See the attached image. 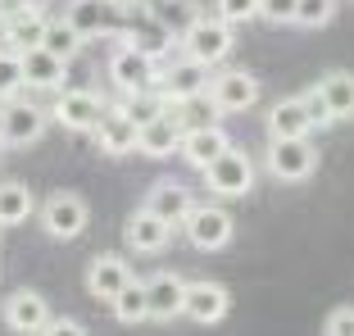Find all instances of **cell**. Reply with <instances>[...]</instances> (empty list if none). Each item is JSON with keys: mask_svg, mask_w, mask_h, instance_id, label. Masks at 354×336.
Returning a JSON list of instances; mask_svg holds the SVG:
<instances>
[{"mask_svg": "<svg viewBox=\"0 0 354 336\" xmlns=\"http://www.w3.org/2000/svg\"><path fill=\"white\" fill-rule=\"evenodd\" d=\"M182 232H187V241L196 245V250L214 254V250H227L232 245V232H236V218H232L223 205H196V209L187 214V223H182Z\"/></svg>", "mask_w": 354, "mask_h": 336, "instance_id": "cell-6", "label": "cell"}, {"mask_svg": "<svg viewBox=\"0 0 354 336\" xmlns=\"http://www.w3.org/2000/svg\"><path fill=\"white\" fill-rule=\"evenodd\" d=\"M209 77H214V68H205V64H196V59H182L177 64H168L164 73H159V91H164V100L168 105H182V100H196V95H205L209 91Z\"/></svg>", "mask_w": 354, "mask_h": 336, "instance_id": "cell-11", "label": "cell"}, {"mask_svg": "<svg viewBox=\"0 0 354 336\" xmlns=\"http://www.w3.org/2000/svg\"><path fill=\"white\" fill-rule=\"evenodd\" d=\"M95 146H100V155L118 159V155H136V141H141V127L132 123V118L123 114V109H104V118L95 123Z\"/></svg>", "mask_w": 354, "mask_h": 336, "instance_id": "cell-16", "label": "cell"}, {"mask_svg": "<svg viewBox=\"0 0 354 336\" xmlns=\"http://www.w3.org/2000/svg\"><path fill=\"white\" fill-rule=\"evenodd\" d=\"M132 282V263L123 259V254H95L91 263H86V291L95 295V300H114L123 286Z\"/></svg>", "mask_w": 354, "mask_h": 336, "instance_id": "cell-18", "label": "cell"}, {"mask_svg": "<svg viewBox=\"0 0 354 336\" xmlns=\"http://www.w3.org/2000/svg\"><path fill=\"white\" fill-rule=\"evenodd\" d=\"M46 50H55L59 59H73L77 50H82V37L73 32V23L68 19H50V28H46Z\"/></svg>", "mask_w": 354, "mask_h": 336, "instance_id": "cell-29", "label": "cell"}, {"mask_svg": "<svg viewBox=\"0 0 354 336\" xmlns=\"http://www.w3.org/2000/svg\"><path fill=\"white\" fill-rule=\"evenodd\" d=\"M182 132H187V123H182V114L168 105L159 118L141 123V141H136V150H141L146 159H173L177 150H182Z\"/></svg>", "mask_w": 354, "mask_h": 336, "instance_id": "cell-13", "label": "cell"}, {"mask_svg": "<svg viewBox=\"0 0 354 336\" xmlns=\"http://www.w3.org/2000/svg\"><path fill=\"white\" fill-rule=\"evenodd\" d=\"M37 336H91V332H86L77 318H50V323H46Z\"/></svg>", "mask_w": 354, "mask_h": 336, "instance_id": "cell-34", "label": "cell"}, {"mask_svg": "<svg viewBox=\"0 0 354 336\" xmlns=\"http://www.w3.org/2000/svg\"><path fill=\"white\" fill-rule=\"evenodd\" d=\"M23 86H28V77H23V55L0 50V105H5V100H19Z\"/></svg>", "mask_w": 354, "mask_h": 336, "instance_id": "cell-28", "label": "cell"}, {"mask_svg": "<svg viewBox=\"0 0 354 336\" xmlns=\"http://www.w3.org/2000/svg\"><path fill=\"white\" fill-rule=\"evenodd\" d=\"M32 191L23 182H0V227H19L32 218Z\"/></svg>", "mask_w": 354, "mask_h": 336, "instance_id": "cell-27", "label": "cell"}, {"mask_svg": "<svg viewBox=\"0 0 354 336\" xmlns=\"http://www.w3.org/2000/svg\"><path fill=\"white\" fill-rule=\"evenodd\" d=\"M205 182H209V191H214V196H223V200L250 196V191H254V159L245 155V150L227 146L218 159H214V164L205 168Z\"/></svg>", "mask_w": 354, "mask_h": 336, "instance_id": "cell-5", "label": "cell"}, {"mask_svg": "<svg viewBox=\"0 0 354 336\" xmlns=\"http://www.w3.org/2000/svg\"><path fill=\"white\" fill-rule=\"evenodd\" d=\"M118 109H123V114L132 118L136 127H141V123H150V118H159V114H164V109H168V100H164V91H159V86H141V91H123Z\"/></svg>", "mask_w": 354, "mask_h": 336, "instance_id": "cell-26", "label": "cell"}, {"mask_svg": "<svg viewBox=\"0 0 354 336\" xmlns=\"http://www.w3.org/2000/svg\"><path fill=\"white\" fill-rule=\"evenodd\" d=\"M104 100L95 91H82V86H77V91H55V105H50V118L55 123L64 127V132H77V137H86V132H95V123H100L104 118Z\"/></svg>", "mask_w": 354, "mask_h": 336, "instance_id": "cell-8", "label": "cell"}, {"mask_svg": "<svg viewBox=\"0 0 354 336\" xmlns=\"http://www.w3.org/2000/svg\"><path fill=\"white\" fill-rule=\"evenodd\" d=\"M323 336H354V309H332Z\"/></svg>", "mask_w": 354, "mask_h": 336, "instance_id": "cell-33", "label": "cell"}, {"mask_svg": "<svg viewBox=\"0 0 354 336\" xmlns=\"http://www.w3.org/2000/svg\"><path fill=\"white\" fill-rule=\"evenodd\" d=\"M268 137H309L313 127V109H309V100H304V91L300 95H286V100H277V105L268 109Z\"/></svg>", "mask_w": 354, "mask_h": 336, "instance_id": "cell-20", "label": "cell"}, {"mask_svg": "<svg viewBox=\"0 0 354 336\" xmlns=\"http://www.w3.org/2000/svg\"><path fill=\"white\" fill-rule=\"evenodd\" d=\"M263 164H268V173L277 182H304L318 168V146L309 137H268Z\"/></svg>", "mask_w": 354, "mask_h": 336, "instance_id": "cell-3", "label": "cell"}, {"mask_svg": "<svg viewBox=\"0 0 354 336\" xmlns=\"http://www.w3.org/2000/svg\"><path fill=\"white\" fill-rule=\"evenodd\" d=\"M227 309H232V291L223 282H214V277L187 282V309H182V318H191L200 327H214L227 318Z\"/></svg>", "mask_w": 354, "mask_h": 336, "instance_id": "cell-10", "label": "cell"}, {"mask_svg": "<svg viewBox=\"0 0 354 336\" xmlns=\"http://www.w3.org/2000/svg\"><path fill=\"white\" fill-rule=\"evenodd\" d=\"M146 300H150V323H173L187 309V277L177 273H150L146 277Z\"/></svg>", "mask_w": 354, "mask_h": 336, "instance_id": "cell-14", "label": "cell"}, {"mask_svg": "<svg viewBox=\"0 0 354 336\" xmlns=\"http://www.w3.org/2000/svg\"><path fill=\"white\" fill-rule=\"evenodd\" d=\"M114 14H118L114 0H68V14H64V19L73 23V32L82 41H91V37H104V32H109Z\"/></svg>", "mask_w": 354, "mask_h": 336, "instance_id": "cell-22", "label": "cell"}, {"mask_svg": "<svg viewBox=\"0 0 354 336\" xmlns=\"http://www.w3.org/2000/svg\"><path fill=\"white\" fill-rule=\"evenodd\" d=\"M104 73H109V82H114L118 91H141V86L159 82V64L146 46L118 37V46L109 50V59H104Z\"/></svg>", "mask_w": 354, "mask_h": 336, "instance_id": "cell-2", "label": "cell"}, {"mask_svg": "<svg viewBox=\"0 0 354 336\" xmlns=\"http://www.w3.org/2000/svg\"><path fill=\"white\" fill-rule=\"evenodd\" d=\"M0 318H5V327H10L14 336H37L46 323H50V300L37 291H14L5 305H0Z\"/></svg>", "mask_w": 354, "mask_h": 336, "instance_id": "cell-12", "label": "cell"}, {"mask_svg": "<svg viewBox=\"0 0 354 336\" xmlns=\"http://www.w3.org/2000/svg\"><path fill=\"white\" fill-rule=\"evenodd\" d=\"M109 309H114V318H118L123 327H136V323H146V318H150L146 282H136V277H132V282H127L123 291H118L114 300H109Z\"/></svg>", "mask_w": 354, "mask_h": 336, "instance_id": "cell-25", "label": "cell"}, {"mask_svg": "<svg viewBox=\"0 0 354 336\" xmlns=\"http://www.w3.org/2000/svg\"><path fill=\"white\" fill-rule=\"evenodd\" d=\"M146 209L159 214L164 223H173V227H182V223H187V214L196 209V196H191V191L182 187L177 178H164V182H155V187L146 191Z\"/></svg>", "mask_w": 354, "mask_h": 336, "instance_id": "cell-19", "label": "cell"}, {"mask_svg": "<svg viewBox=\"0 0 354 336\" xmlns=\"http://www.w3.org/2000/svg\"><path fill=\"white\" fill-rule=\"evenodd\" d=\"M41 232L50 236V241H77L86 232V218H91V209H86V200L77 196V191H55V196H46L41 205Z\"/></svg>", "mask_w": 354, "mask_h": 336, "instance_id": "cell-4", "label": "cell"}, {"mask_svg": "<svg viewBox=\"0 0 354 336\" xmlns=\"http://www.w3.org/2000/svg\"><path fill=\"white\" fill-rule=\"evenodd\" d=\"M227 146H232V141H227V132H223L218 123H196V127H187V132H182V150H177V155L187 159L191 168H200V173H205V168L214 164V159H218Z\"/></svg>", "mask_w": 354, "mask_h": 336, "instance_id": "cell-17", "label": "cell"}, {"mask_svg": "<svg viewBox=\"0 0 354 336\" xmlns=\"http://www.w3.org/2000/svg\"><path fill=\"white\" fill-rule=\"evenodd\" d=\"M177 46H182L187 59L205 64V68H218V64H227L232 50H236V32H232V23L218 19V14H200V19H191L187 28H182Z\"/></svg>", "mask_w": 354, "mask_h": 336, "instance_id": "cell-1", "label": "cell"}, {"mask_svg": "<svg viewBox=\"0 0 354 336\" xmlns=\"http://www.w3.org/2000/svg\"><path fill=\"white\" fill-rule=\"evenodd\" d=\"M23 77L32 91H59L68 77V59H59L46 46H32V50H23Z\"/></svg>", "mask_w": 354, "mask_h": 336, "instance_id": "cell-21", "label": "cell"}, {"mask_svg": "<svg viewBox=\"0 0 354 336\" xmlns=\"http://www.w3.org/2000/svg\"><path fill=\"white\" fill-rule=\"evenodd\" d=\"M336 19V0H300L295 10V28H327Z\"/></svg>", "mask_w": 354, "mask_h": 336, "instance_id": "cell-30", "label": "cell"}, {"mask_svg": "<svg viewBox=\"0 0 354 336\" xmlns=\"http://www.w3.org/2000/svg\"><path fill=\"white\" fill-rule=\"evenodd\" d=\"M304 100H309V109H313V123L318 127H332L336 118H332V109H327V100H323V91H318V86H309V91H304Z\"/></svg>", "mask_w": 354, "mask_h": 336, "instance_id": "cell-35", "label": "cell"}, {"mask_svg": "<svg viewBox=\"0 0 354 336\" xmlns=\"http://www.w3.org/2000/svg\"><path fill=\"white\" fill-rule=\"evenodd\" d=\"M123 236H127V250L132 254H164L168 241H173V223H164L159 214H150L146 205H141V209L127 218Z\"/></svg>", "mask_w": 354, "mask_h": 336, "instance_id": "cell-15", "label": "cell"}, {"mask_svg": "<svg viewBox=\"0 0 354 336\" xmlns=\"http://www.w3.org/2000/svg\"><path fill=\"white\" fill-rule=\"evenodd\" d=\"M209 100H214L218 114H245L259 100V82L245 68H223V73L209 77Z\"/></svg>", "mask_w": 354, "mask_h": 336, "instance_id": "cell-9", "label": "cell"}, {"mask_svg": "<svg viewBox=\"0 0 354 336\" xmlns=\"http://www.w3.org/2000/svg\"><path fill=\"white\" fill-rule=\"evenodd\" d=\"M295 10H300V0H259V19L272 23V28H295Z\"/></svg>", "mask_w": 354, "mask_h": 336, "instance_id": "cell-32", "label": "cell"}, {"mask_svg": "<svg viewBox=\"0 0 354 336\" xmlns=\"http://www.w3.org/2000/svg\"><path fill=\"white\" fill-rule=\"evenodd\" d=\"M37 0H0V23H10V19H19V14H28Z\"/></svg>", "mask_w": 354, "mask_h": 336, "instance_id": "cell-36", "label": "cell"}, {"mask_svg": "<svg viewBox=\"0 0 354 336\" xmlns=\"http://www.w3.org/2000/svg\"><path fill=\"white\" fill-rule=\"evenodd\" d=\"M46 123H50V114L37 109L32 100H5L0 105V146H37L46 137Z\"/></svg>", "mask_w": 354, "mask_h": 336, "instance_id": "cell-7", "label": "cell"}, {"mask_svg": "<svg viewBox=\"0 0 354 336\" xmlns=\"http://www.w3.org/2000/svg\"><path fill=\"white\" fill-rule=\"evenodd\" d=\"M214 14L227 19L232 28H236V23H254L259 19V0H214Z\"/></svg>", "mask_w": 354, "mask_h": 336, "instance_id": "cell-31", "label": "cell"}, {"mask_svg": "<svg viewBox=\"0 0 354 336\" xmlns=\"http://www.w3.org/2000/svg\"><path fill=\"white\" fill-rule=\"evenodd\" d=\"M313 86L323 91V100H327V109H332L336 123L354 118V73L350 68H332V73H323Z\"/></svg>", "mask_w": 354, "mask_h": 336, "instance_id": "cell-24", "label": "cell"}, {"mask_svg": "<svg viewBox=\"0 0 354 336\" xmlns=\"http://www.w3.org/2000/svg\"><path fill=\"white\" fill-rule=\"evenodd\" d=\"M46 28H50V19H46V5L37 0L28 14H19V19H10V23H0V37H5V46L10 50H32V46H41L46 41Z\"/></svg>", "mask_w": 354, "mask_h": 336, "instance_id": "cell-23", "label": "cell"}]
</instances>
